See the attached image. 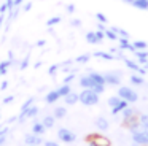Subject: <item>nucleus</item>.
I'll return each instance as SVG.
<instances>
[{
    "mask_svg": "<svg viewBox=\"0 0 148 146\" xmlns=\"http://www.w3.org/2000/svg\"><path fill=\"white\" fill-rule=\"evenodd\" d=\"M78 102H81L86 106H94V105L99 103V94L94 92L92 89H83L78 94Z\"/></svg>",
    "mask_w": 148,
    "mask_h": 146,
    "instance_id": "nucleus-1",
    "label": "nucleus"
},
{
    "mask_svg": "<svg viewBox=\"0 0 148 146\" xmlns=\"http://www.w3.org/2000/svg\"><path fill=\"white\" fill-rule=\"evenodd\" d=\"M118 97L123 98V100H126L127 103H135V102L138 100V95L134 89L127 87V86H121V84H119V87H118Z\"/></svg>",
    "mask_w": 148,
    "mask_h": 146,
    "instance_id": "nucleus-2",
    "label": "nucleus"
},
{
    "mask_svg": "<svg viewBox=\"0 0 148 146\" xmlns=\"http://www.w3.org/2000/svg\"><path fill=\"white\" fill-rule=\"evenodd\" d=\"M132 143L138 146H148V130L138 129L135 132H132Z\"/></svg>",
    "mask_w": 148,
    "mask_h": 146,
    "instance_id": "nucleus-3",
    "label": "nucleus"
},
{
    "mask_svg": "<svg viewBox=\"0 0 148 146\" xmlns=\"http://www.w3.org/2000/svg\"><path fill=\"white\" fill-rule=\"evenodd\" d=\"M88 143L89 146H110V140L103 135H88Z\"/></svg>",
    "mask_w": 148,
    "mask_h": 146,
    "instance_id": "nucleus-4",
    "label": "nucleus"
},
{
    "mask_svg": "<svg viewBox=\"0 0 148 146\" xmlns=\"http://www.w3.org/2000/svg\"><path fill=\"white\" fill-rule=\"evenodd\" d=\"M58 138L61 140V141H64V143H73L75 140H77V135H75L70 129L62 127V129L58 130Z\"/></svg>",
    "mask_w": 148,
    "mask_h": 146,
    "instance_id": "nucleus-5",
    "label": "nucleus"
},
{
    "mask_svg": "<svg viewBox=\"0 0 148 146\" xmlns=\"http://www.w3.org/2000/svg\"><path fill=\"white\" fill-rule=\"evenodd\" d=\"M103 78H105V84H110V86L121 84V73L119 72H107L103 75Z\"/></svg>",
    "mask_w": 148,
    "mask_h": 146,
    "instance_id": "nucleus-6",
    "label": "nucleus"
},
{
    "mask_svg": "<svg viewBox=\"0 0 148 146\" xmlns=\"http://www.w3.org/2000/svg\"><path fill=\"white\" fill-rule=\"evenodd\" d=\"M123 126L126 127L127 130H131V132H135V130H138V119H137V114H134V116L131 117H126V119H123Z\"/></svg>",
    "mask_w": 148,
    "mask_h": 146,
    "instance_id": "nucleus-7",
    "label": "nucleus"
},
{
    "mask_svg": "<svg viewBox=\"0 0 148 146\" xmlns=\"http://www.w3.org/2000/svg\"><path fill=\"white\" fill-rule=\"evenodd\" d=\"M38 106H37V105H30L29 108H27V110H24V111H21V114H19V121H24L27 117V119H29V117H35L37 114H38Z\"/></svg>",
    "mask_w": 148,
    "mask_h": 146,
    "instance_id": "nucleus-8",
    "label": "nucleus"
},
{
    "mask_svg": "<svg viewBox=\"0 0 148 146\" xmlns=\"http://www.w3.org/2000/svg\"><path fill=\"white\" fill-rule=\"evenodd\" d=\"M96 127H97L99 130H102V132L108 130V127H110L108 119H107V117H103V116H99V117L96 119Z\"/></svg>",
    "mask_w": 148,
    "mask_h": 146,
    "instance_id": "nucleus-9",
    "label": "nucleus"
},
{
    "mask_svg": "<svg viewBox=\"0 0 148 146\" xmlns=\"http://www.w3.org/2000/svg\"><path fill=\"white\" fill-rule=\"evenodd\" d=\"M80 86L84 89H92L94 86H96V83L89 78V75H86V76H81L80 78Z\"/></svg>",
    "mask_w": 148,
    "mask_h": 146,
    "instance_id": "nucleus-10",
    "label": "nucleus"
},
{
    "mask_svg": "<svg viewBox=\"0 0 148 146\" xmlns=\"http://www.w3.org/2000/svg\"><path fill=\"white\" fill-rule=\"evenodd\" d=\"M40 136L42 135H35V133H34V135H26V143L27 145H42L43 143V140L40 138Z\"/></svg>",
    "mask_w": 148,
    "mask_h": 146,
    "instance_id": "nucleus-11",
    "label": "nucleus"
},
{
    "mask_svg": "<svg viewBox=\"0 0 148 146\" xmlns=\"http://www.w3.org/2000/svg\"><path fill=\"white\" fill-rule=\"evenodd\" d=\"M59 98H61V95H59V92H58V89L56 91H51V92H48L46 94V103H54V102H58Z\"/></svg>",
    "mask_w": 148,
    "mask_h": 146,
    "instance_id": "nucleus-12",
    "label": "nucleus"
},
{
    "mask_svg": "<svg viewBox=\"0 0 148 146\" xmlns=\"http://www.w3.org/2000/svg\"><path fill=\"white\" fill-rule=\"evenodd\" d=\"M64 102L67 105H75L78 102V94H75V92H69V94L64 97Z\"/></svg>",
    "mask_w": 148,
    "mask_h": 146,
    "instance_id": "nucleus-13",
    "label": "nucleus"
},
{
    "mask_svg": "<svg viewBox=\"0 0 148 146\" xmlns=\"http://www.w3.org/2000/svg\"><path fill=\"white\" fill-rule=\"evenodd\" d=\"M127 105H129L127 102L123 100V98H121V102H119V103L116 105V106H113V108H112V114H115V116H116V114H119V113H121V111L124 110L126 106H127Z\"/></svg>",
    "mask_w": 148,
    "mask_h": 146,
    "instance_id": "nucleus-14",
    "label": "nucleus"
},
{
    "mask_svg": "<svg viewBox=\"0 0 148 146\" xmlns=\"http://www.w3.org/2000/svg\"><path fill=\"white\" fill-rule=\"evenodd\" d=\"M89 78L92 79L96 84H105V78H103V75H100V73L92 72V73H89Z\"/></svg>",
    "mask_w": 148,
    "mask_h": 146,
    "instance_id": "nucleus-15",
    "label": "nucleus"
},
{
    "mask_svg": "<svg viewBox=\"0 0 148 146\" xmlns=\"http://www.w3.org/2000/svg\"><path fill=\"white\" fill-rule=\"evenodd\" d=\"M124 62H126V65H127V67H129V68H131V70H134V72L140 73V75H143V73H145V70H142L140 67H138V63H135L134 60H129V59H126Z\"/></svg>",
    "mask_w": 148,
    "mask_h": 146,
    "instance_id": "nucleus-16",
    "label": "nucleus"
},
{
    "mask_svg": "<svg viewBox=\"0 0 148 146\" xmlns=\"http://www.w3.org/2000/svg\"><path fill=\"white\" fill-rule=\"evenodd\" d=\"M45 130H46V127L43 126V122H35L32 126V132L35 133V135H43Z\"/></svg>",
    "mask_w": 148,
    "mask_h": 146,
    "instance_id": "nucleus-17",
    "label": "nucleus"
},
{
    "mask_svg": "<svg viewBox=\"0 0 148 146\" xmlns=\"http://www.w3.org/2000/svg\"><path fill=\"white\" fill-rule=\"evenodd\" d=\"M131 5H134L138 10H148V0H132Z\"/></svg>",
    "mask_w": 148,
    "mask_h": 146,
    "instance_id": "nucleus-18",
    "label": "nucleus"
},
{
    "mask_svg": "<svg viewBox=\"0 0 148 146\" xmlns=\"http://www.w3.org/2000/svg\"><path fill=\"white\" fill-rule=\"evenodd\" d=\"M129 79H131V83H132V84H135V86H142L145 83V79L142 78L140 73H138V75H135V73H134V75H131V78H129Z\"/></svg>",
    "mask_w": 148,
    "mask_h": 146,
    "instance_id": "nucleus-19",
    "label": "nucleus"
},
{
    "mask_svg": "<svg viewBox=\"0 0 148 146\" xmlns=\"http://www.w3.org/2000/svg\"><path fill=\"white\" fill-rule=\"evenodd\" d=\"M42 122H43V126H45L46 129H51V127L54 126V122H56V117L54 116H45Z\"/></svg>",
    "mask_w": 148,
    "mask_h": 146,
    "instance_id": "nucleus-20",
    "label": "nucleus"
},
{
    "mask_svg": "<svg viewBox=\"0 0 148 146\" xmlns=\"http://www.w3.org/2000/svg\"><path fill=\"white\" fill-rule=\"evenodd\" d=\"M65 114H67V110H65L64 106H58L54 110V114H53V116H54L56 119H62V117H65Z\"/></svg>",
    "mask_w": 148,
    "mask_h": 146,
    "instance_id": "nucleus-21",
    "label": "nucleus"
},
{
    "mask_svg": "<svg viewBox=\"0 0 148 146\" xmlns=\"http://www.w3.org/2000/svg\"><path fill=\"white\" fill-rule=\"evenodd\" d=\"M138 126H140L142 129L148 130V114H142V116L138 117Z\"/></svg>",
    "mask_w": 148,
    "mask_h": 146,
    "instance_id": "nucleus-22",
    "label": "nucleus"
},
{
    "mask_svg": "<svg viewBox=\"0 0 148 146\" xmlns=\"http://www.w3.org/2000/svg\"><path fill=\"white\" fill-rule=\"evenodd\" d=\"M129 38H119V46H121V49H129V51H134V48H132V44H129Z\"/></svg>",
    "mask_w": 148,
    "mask_h": 146,
    "instance_id": "nucleus-23",
    "label": "nucleus"
},
{
    "mask_svg": "<svg viewBox=\"0 0 148 146\" xmlns=\"http://www.w3.org/2000/svg\"><path fill=\"white\" fill-rule=\"evenodd\" d=\"M134 114H137V111L134 110V108H129V105L123 110V119H126V117H131L134 116Z\"/></svg>",
    "mask_w": 148,
    "mask_h": 146,
    "instance_id": "nucleus-24",
    "label": "nucleus"
},
{
    "mask_svg": "<svg viewBox=\"0 0 148 146\" xmlns=\"http://www.w3.org/2000/svg\"><path fill=\"white\" fill-rule=\"evenodd\" d=\"M86 41H88V43H91V44L99 43V40H97V37H96V32H88V33H86Z\"/></svg>",
    "mask_w": 148,
    "mask_h": 146,
    "instance_id": "nucleus-25",
    "label": "nucleus"
},
{
    "mask_svg": "<svg viewBox=\"0 0 148 146\" xmlns=\"http://www.w3.org/2000/svg\"><path fill=\"white\" fill-rule=\"evenodd\" d=\"M132 48H134V51L135 49H147L148 44L145 43V41H142V40H135L134 43H132Z\"/></svg>",
    "mask_w": 148,
    "mask_h": 146,
    "instance_id": "nucleus-26",
    "label": "nucleus"
},
{
    "mask_svg": "<svg viewBox=\"0 0 148 146\" xmlns=\"http://www.w3.org/2000/svg\"><path fill=\"white\" fill-rule=\"evenodd\" d=\"M58 92H59V95H61V97H65L69 92H72V87L69 84H64V86H61V87L58 89Z\"/></svg>",
    "mask_w": 148,
    "mask_h": 146,
    "instance_id": "nucleus-27",
    "label": "nucleus"
},
{
    "mask_svg": "<svg viewBox=\"0 0 148 146\" xmlns=\"http://www.w3.org/2000/svg\"><path fill=\"white\" fill-rule=\"evenodd\" d=\"M103 32H105V37L107 38H110V40H113V41L118 40V33H116L115 30H112V29H108V30H107V29H105Z\"/></svg>",
    "mask_w": 148,
    "mask_h": 146,
    "instance_id": "nucleus-28",
    "label": "nucleus"
},
{
    "mask_svg": "<svg viewBox=\"0 0 148 146\" xmlns=\"http://www.w3.org/2000/svg\"><path fill=\"white\" fill-rule=\"evenodd\" d=\"M10 65H11V60H5V62L0 63V76L7 73V70H8V67H10Z\"/></svg>",
    "mask_w": 148,
    "mask_h": 146,
    "instance_id": "nucleus-29",
    "label": "nucleus"
},
{
    "mask_svg": "<svg viewBox=\"0 0 148 146\" xmlns=\"http://www.w3.org/2000/svg\"><path fill=\"white\" fill-rule=\"evenodd\" d=\"M119 102H121V98H119L118 95H113V97H110V98H108V106H110V108H113V106H116V105H118Z\"/></svg>",
    "mask_w": 148,
    "mask_h": 146,
    "instance_id": "nucleus-30",
    "label": "nucleus"
},
{
    "mask_svg": "<svg viewBox=\"0 0 148 146\" xmlns=\"http://www.w3.org/2000/svg\"><path fill=\"white\" fill-rule=\"evenodd\" d=\"M112 30H115L116 33H118V35H121L123 38H129V33H127V32H126V30H123V29H118V27H112Z\"/></svg>",
    "mask_w": 148,
    "mask_h": 146,
    "instance_id": "nucleus-31",
    "label": "nucleus"
},
{
    "mask_svg": "<svg viewBox=\"0 0 148 146\" xmlns=\"http://www.w3.org/2000/svg\"><path fill=\"white\" fill-rule=\"evenodd\" d=\"M59 22H61V18H59V16H56V18H51V19H48V21H46V25H48V27H51V25H54V24H59Z\"/></svg>",
    "mask_w": 148,
    "mask_h": 146,
    "instance_id": "nucleus-32",
    "label": "nucleus"
},
{
    "mask_svg": "<svg viewBox=\"0 0 148 146\" xmlns=\"http://www.w3.org/2000/svg\"><path fill=\"white\" fill-rule=\"evenodd\" d=\"M94 56H96V57H102V59H107V60H112L113 59V56H112V54H108V53H96Z\"/></svg>",
    "mask_w": 148,
    "mask_h": 146,
    "instance_id": "nucleus-33",
    "label": "nucleus"
},
{
    "mask_svg": "<svg viewBox=\"0 0 148 146\" xmlns=\"http://www.w3.org/2000/svg\"><path fill=\"white\" fill-rule=\"evenodd\" d=\"M88 60H89V56H88V54H84V56L77 57V62H78V63H86Z\"/></svg>",
    "mask_w": 148,
    "mask_h": 146,
    "instance_id": "nucleus-34",
    "label": "nucleus"
},
{
    "mask_svg": "<svg viewBox=\"0 0 148 146\" xmlns=\"http://www.w3.org/2000/svg\"><path fill=\"white\" fill-rule=\"evenodd\" d=\"M30 105H34V98H29V100H27V102H24V103H23V106H21V111L27 110V108H29Z\"/></svg>",
    "mask_w": 148,
    "mask_h": 146,
    "instance_id": "nucleus-35",
    "label": "nucleus"
},
{
    "mask_svg": "<svg viewBox=\"0 0 148 146\" xmlns=\"http://www.w3.org/2000/svg\"><path fill=\"white\" fill-rule=\"evenodd\" d=\"M96 37H97V40H99V43H100V41L105 38V32L103 30H96Z\"/></svg>",
    "mask_w": 148,
    "mask_h": 146,
    "instance_id": "nucleus-36",
    "label": "nucleus"
},
{
    "mask_svg": "<svg viewBox=\"0 0 148 146\" xmlns=\"http://www.w3.org/2000/svg\"><path fill=\"white\" fill-rule=\"evenodd\" d=\"M96 18L99 19V21L102 22V24H105V22H107V18H105V14H103V13H97Z\"/></svg>",
    "mask_w": 148,
    "mask_h": 146,
    "instance_id": "nucleus-37",
    "label": "nucleus"
},
{
    "mask_svg": "<svg viewBox=\"0 0 148 146\" xmlns=\"http://www.w3.org/2000/svg\"><path fill=\"white\" fill-rule=\"evenodd\" d=\"M75 79V75H69V76H65L64 78V84H69L70 81H73Z\"/></svg>",
    "mask_w": 148,
    "mask_h": 146,
    "instance_id": "nucleus-38",
    "label": "nucleus"
},
{
    "mask_svg": "<svg viewBox=\"0 0 148 146\" xmlns=\"http://www.w3.org/2000/svg\"><path fill=\"white\" fill-rule=\"evenodd\" d=\"M58 68H59V65H51V67L48 68V73H49V75H54Z\"/></svg>",
    "mask_w": 148,
    "mask_h": 146,
    "instance_id": "nucleus-39",
    "label": "nucleus"
},
{
    "mask_svg": "<svg viewBox=\"0 0 148 146\" xmlns=\"http://www.w3.org/2000/svg\"><path fill=\"white\" fill-rule=\"evenodd\" d=\"M27 65H29V57H26V59L23 60V63H21V65H19V68H21V70H24V68H26Z\"/></svg>",
    "mask_w": 148,
    "mask_h": 146,
    "instance_id": "nucleus-40",
    "label": "nucleus"
},
{
    "mask_svg": "<svg viewBox=\"0 0 148 146\" xmlns=\"http://www.w3.org/2000/svg\"><path fill=\"white\" fill-rule=\"evenodd\" d=\"M7 6L10 10V13H13V6H14V2L13 0H7Z\"/></svg>",
    "mask_w": 148,
    "mask_h": 146,
    "instance_id": "nucleus-41",
    "label": "nucleus"
},
{
    "mask_svg": "<svg viewBox=\"0 0 148 146\" xmlns=\"http://www.w3.org/2000/svg\"><path fill=\"white\" fill-rule=\"evenodd\" d=\"M70 24L73 25V27H80V25H81V21H80V19H72Z\"/></svg>",
    "mask_w": 148,
    "mask_h": 146,
    "instance_id": "nucleus-42",
    "label": "nucleus"
},
{
    "mask_svg": "<svg viewBox=\"0 0 148 146\" xmlns=\"http://www.w3.org/2000/svg\"><path fill=\"white\" fill-rule=\"evenodd\" d=\"M8 10V6H7V3H2L0 5V14H5V11Z\"/></svg>",
    "mask_w": 148,
    "mask_h": 146,
    "instance_id": "nucleus-43",
    "label": "nucleus"
},
{
    "mask_svg": "<svg viewBox=\"0 0 148 146\" xmlns=\"http://www.w3.org/2000/svg\"><path fill=\"white\" fill-rule=\"evenodd\" d=\"M13 100H14V97H13V95H10V97L3 98V103H5V105H8V103H11Z\"/></svg>",
    "mask_w": 148,
    "mask_h": 146,
    "instance_id": "nucleus-44",
    "label": "nucleus"
},
{
    "mask_svg": "<svg viewBox=\"0 0 148 146\" xmlns=\"http://www.w3.org/2000/svg\"><path fill=\"white\" fill-rule=\"evenodd\" d=\"M7 132H8V127L5 126V127H0V135H7Z\"/></svg>",
    "mask_w": 148,
    "mask_h": 146,
    "instance_id": "nucleus-45",
    "label": "nucleus"
},
{
    "mask_svg": "<svg viewBox=\"0 0 148 146\" xmlns=\"http://www.w3.org/2000/svg\"><path fill=\"white\" fill-rule=\"evenodd\" d=\"M45 146H59V143H56V141H45Z\"/></svg>",
    "mask_w": 148,
    "mask_h": 146,
    "instance_id": "nucleus-46",
    "label": "nucleus"
},
{
    "mask_svg": "<svg viewBox=\"0 0 148 146\" xmlns=\"http://www.w3.org/2000/svg\"><path fill=\"white\" fill-rule=\"evenodd\" d=\"M5 141H7V135H0V146L5 145Z\"/></svg>",
    "mask_w": 148,
    "mask_h": 146,
    "instance_id": "nucleus-47",
    "label": "nucleus"
},
{
    "mask_svg": "<svg viewBox=\"0 0 148 146\" xmlns=\"http://www.w3.org/2000/svg\"><path fill=\"white\" fill-rule=\"evenodd\" d=\"M30 8H32V3H26V5H24V8H23V10H24V11H29Z\"/></svg>",
    "mask_w": 148,
    "mask_h": 146,
    "instance_id": "nucleus-48",
    "label": "nucleus"
},
{
    "mask_svg": "<svg viewBox=\"0 0 148 146\" xmlns=\"http://www.w3.org/2000/svg\"><path fill=\"white\" fill-rule=\"evenodd\" d=\"M67 11H69V13H73V11H75V6H73V5H67Z\"/></svg>",
    "mask_w": 148,
    "mask_h": 146,
    "instance_id": "nucleus-49",
    "label": "nucleus"
},
{
    "mask_svg": "<svg viewBox=\"0 0 148 146\" xmlns=\"http://www.w3.org/2000/svg\"><path fill=\"white\" fill-rule=\"evenodd\" d=\"M7 86H8V83H7V81H3V83H2V86H0V89L3 91V89H7Z\"/></svg>",
    "mask_w": 148,
    "mask_h": 146,
    "instance_id": "nucleus-50",
    "label": "nucleus"
},
{
    "mask_svg": "<svg viewBox=\"0 0 148 146\" xmlns=\"http://www.w3.org/2000/svg\"><path fill=\"white\" fill-rule=\"evenodd\" d=\"M3 19H5V14H0V27H2V24H3Z\"/></svg>",
    "mask_w": 148,
    "mask_h": 146,
    "instance_id": "nucleus-51",
    "label": "nucleus"
},
{
    "mask_svg": "<svg viewBox=\"0 0 148 146\" xmlns=\"http://www.w3.org/2000/svg\"><path fill=\"white\" fill-rule=\"evenodd\" d=\"M97 27H99V30H105V27H103L102 22H100V24H97Z\"/></svg>",
    "mask_w": 148,
    "mask_h": 146,
    "instance_id": "nucleus-52",
    "label": "nucleus"
},
{
    "mask_svg": "<svg viewBox=\"0 0 148 146\" xmlns=\"http://www.w3.org/2000/svg\"><path fill=\"white\" fill-rule=\"evenodd\" d=\"M13 2H14V5L18 6V5H21V3H23V0H13Z\"/></svg>",
    "mask_w": 148,
    "mask_h": 146,
    "instance_id": "nucleus-53",
    "label": "nucleus"
},
{
    "mask_svg": "<svg viewBox=\"0 0 148 146\" xmlns=\"http://www.w3.org/2000/svg\"><path fill=\"white\" fill-rule=\"evenodd\" d=\"M123 2H127V3H132V0H123Z\"/></svg>",
    "mask_w": 148,
    "mask_h": 146,
    "instance_id": "nucleus-54",
    "label": "nucleus"
},
{
    "mask_svg": "<svg viewBox=\"0 0 148 146\" xmlns=\"http://www.w3.org/2000/svg\"><path fill=\"white\" fill-rule=\"evenodd\" d=\"M27 146H37V145H27Z\"/></svg>",
    "mask_w": 148,
    "mask_h": 146,
    "instance_id": "nucleus-55",
    "label": "nucleus"
}]
</instances>
